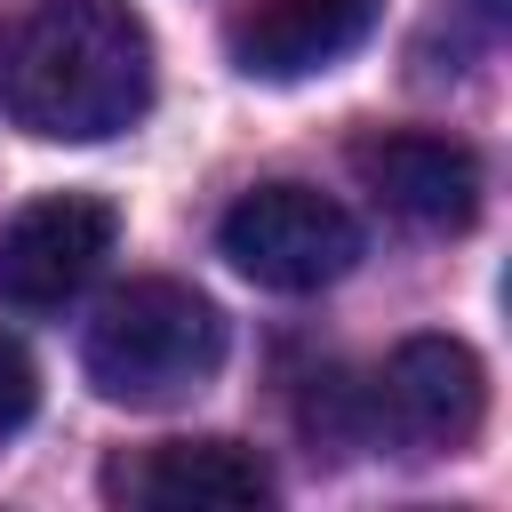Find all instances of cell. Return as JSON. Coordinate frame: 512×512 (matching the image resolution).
Instances as JSON below:
<instances>
[{
	"label": "cell",
	"mask_w": 512,
	"mask_h": 512,
	"mask_svg": "<svg viewBox=\"0 0 512 512\" xmlns=\"http://www.w3.org/2000/svg\"><path fill=\"white\" fill-rule=\"evenodd\" d=\"M384 0H256L232 16V64L256 80H304L344 64L376 32Z\"/></svg>",
	"instance_id": "obj_7"
},
{
	"label": "cell",
	"mask_w": 512,
	"mask_h": 512,
	"mask_svg": "<svg viewBox=\"0 0 512 512\" xmlns=\"http://www.w3.org/2000/svg\"><path fill=\"white\" fill-rule=\"evenodd\" d=\"M160 48L128 0H40L0 32V112L40 144H104L152 112Z\"/></svg>",
	"instance_id": "obj_1"
},
{
	"label": "cell",
	"mask_w": 512,
	"mask_h": 512,
	"mask_svg": "<svg viewBox=\"0 0 512 512\" xmlns=\"http://www.w3.org/2000/svg\"><path fill=\"white\" fill-rule=\"evenodd\" d=\"M224 256L256 280V288H280V296H312V288H336L352 264H360V224L344 200L312 192V184H256L224 208L216 224Z\"/></svg>",
	"instance_id": "obj_3"
},
{
	"label": "cell",
	"mask_w": 512,
	"mask_h": 512,
	"mask_svg": "<svg viewBox=\"0 0 512 512\" xmlns=\"http://www.w3.org/2000/svg\"><path fill=\"white\" fill-rule=\"evenodd\" d=\"M120 240V208L96 192H40L0 224V296L24 312H56L96 280V264Z\"/></svg>",
	"instance_id": "obj_5"
},
{
	"label": "cell",
	"mask_w": 512,
	"mask_h": 512,
	"mask_svg": "<svg viewBox=\"0 0 512 512\" xmlns=\"http://www.w3.org/2000/svg\"><path fill=\"white\" fill-rule=\"evenodd\" d=\"M32 408H40V376H32V352H24L16 336H0V432H16Z\"/></svg>",
	"instance_id": "obj_9"
},
{
	"label": "cell",
	"mask_w": 512,
	"mask_h": 512,
	"mask_svg": "<svg viewBox=\"0 0 512 512\" xmlns=\"http://www.w3.org/2000/svg\"><path fill=\"white\" fill-rule=\"evenodd\" d=\"M472 8H480V16H488V24H496V16H504V8H512V0H472Z\"/></svg>",
	"instance_id": "obj_10"
},
{
	"label": "cell",
	"mask_w": 512,
	"mask_h": 512,
	"mask_svg": "<svg viewBox=\"0 0 512 512\" xmlns=\"http://www.w3.org/2000/svg\"><path fill=\"white\" fill-rule=\"evenodd\" d=\"M368 424H384L408 448L456 456L488 424V368L464 336H408L368 384Z\"/></svg>",
	"instance_id": "obj_4"
},
{
	"label": "cell",
	"mask_w": 512,
	"mask_h": 512,
	"mask_svg": "<svg viewBox=\"0 0 512 512\" xmlns=\"http://www.w3.org/2000/svg\"><path fill=\"white\" fill-rule=\"evenodd\" d=\"M352 168H360V184L392 216H408L424 232H464L480 216V152L456 144V136H432V128L360 136L352 144Z\"/></svg>",
	"instance_id": "obj_6"
},
{
	"label": "cell",
	"mask_w": 512,
	"mask_h": 512,
	"mask_svg": "<svg viewBox=\"0 0 512 512\" xmlns=\"http://www.w3.org/2000/svg\"><path fill=\"white\" fill-rule=\"evenodd\" d=\"M80 368L120 408L184 400L224 368V312L192 280H128L96 304L80 336Z\"/></svg>",
	"instance_id": "obj_2"
},
{
	"label": "cell",
	"mask_w": 512,
	"mask_h": 512,
	"mask_svg": "<svg viewBox=\"0 0 512 512\" xmlns=\"http://www.w3.org/2000/svg\"><path fill=\"white\" fill-rule=\"evenodd\" d=\"M112 488L128 504H160V512H248V504H272V472L240 440H160L136 464H120Z\"/></svg>",
	"instance_id": "obj_8"
}]
</instances>
